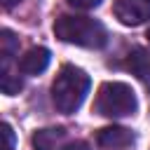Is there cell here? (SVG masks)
Here are the masks:
<instances>
[{
    "label": "cell",
    "mask_w": 150,
    "mask_h": 150,
    "mask_svg": "<svg viewBox=\"0 0 150 150\" xmlns=\"http://www.w3.org/2000/svg\"><path fill=\"white\" fill-rule=\"evenodd\" d=\"M54 35L61 42L101 49L108 45V30L101 21L91 16H77V14H61L54 21Z\"/></svg>",
    "instance_id": "1"
},
{
    "label": "cell",
    "mask_w": 150,
    "mask_h": 150,
    "mask_svg": "<svg viewBox=\"0 0 150 150\" xmlns=\"http://www.w3.org/2000/svg\"><path fill=\"white\" fill-rule=\"evenodd\" d=\"M89 87H91V80H89V75L82 68L70 66V63L63 66L59 70V75L54 77V82H52L54 108L59 112H63V115L75 112L84 103V98L89 94Z\"/></svg>",
    "instance_id": "2"
},
{
    "label": "cell",
    "mask_w": 150,
    "mask_h": 150,
    "mask_svg": "<svg viewBox=\"0 0 150 150\" xmlns=\"http://www.w3.org/2000/svg\"><path fill=\"white\" fill-rule=\"evenodd\" d=\"M136 94L124 82H105L96 94V112L103 117H127L136 112Z\"/></svg>",
    "instance_id": "3"
},
{
    "label": "cell",
    "mask_w": 150,
    "mask_h": 150,
    "mask_svg": "<svg viewBox=\"0 0 150 150\" xmlns=\"http://www.w3.org/2000/svg\"><path fill=\"white\" fill-rule=\"evenodd\" d=\"M115 16L124 26H141L150 19V0H115Z\"/></svg>",
    "instance_id": "4"
},
{
    "label": "cell",
    "mask_w": 150,
    "mask_h": 150,
    "mask_svg": "<svg viewBox=\"0 0 150 150\" xmlns=\"http://www.w3.org/2000/svg\"><path fill=\"white\" fill-rule=\"evenodd\" d=\"M96 141L105 150H122L134 143V134L124 127H103V129H98Z\"/></svg>",
    "instance_id": "5"
},
{
    "label": "cell",
    "mask_w": 150,
    "mask_h": 150,
    "mask_svg": "<svg viewBox=\"0 0 150 150\" xmlns=\"http://www.w3.org/2000/svg\"><path fill=\"white\" fill-rule=\"evenodd\" d=\"M49 59H52V54H49L47 47H30V49L21 56L19 70H21L23 75H40V73L49 66Z\"/></svg>",
    "instance_id": "6"
},
{
    "label": "cell",
    "mask_w": 150,
    "mask_h": 150,
    "mask_svg": "<svg viewBox=\"0 0 150 150\" xmlns=\"http://www.w3.org/2000/svg\"><path fill=\"white\" fill-rule=\"evenodd\" d=\"M124 68L131 70L138 80L148 82V80H150V49H145V47H134V49L127 54V59H124Z\"/></svg>",
    "instance_id": "7"
},
{
    "label": "cell",
    "mask_w": 150,
    "mask_h": 150,
    "mask_svg": "<svg viewBox=\"0 0 150 150\" xmlns=\"http://www.w3.org/2000/svg\"><path fill=\"white\" fill-rule=\"evenodd\" d=\"M16 54H19V38L9 28H2L0 30V70H7Z\"/></svg>",
    "instance_id": "8"
},
{
    "label": "cell",
    "mask_w": 150,
    "mask_h": 150,
    "mask_svg": "<svg viewBox=\"0 0 150 150\" xmlns=\"http://www.w3.org/2000/svg\"><path fill=\"white\" fill-rule=\"evenodd\" d=\"M66 136V129L61 127H47V129H38L33 134V148L35 150H54Z\"/></svg>",
    "instance_id": "9"
},
{
    "label": "cell",
    "mask_w": 150,
    "mask_h": 150,
    "mask_svg": "<svg viewBox=\"0 0 150 150\" xmlns=\"http://www.w3.org/2000/svg\"><path fill=\"white\" fill-rule=\"evenodd\" d=\"M21 87H23V82H21V77L16 73H12L9 68L7 70H0V89H2V94L14 96V94L21 91Z\"/></svg>",
    "instance_id": "10"
},
{
    "label": "cell",
    "mask_w": 150,
    "mask_h": 150,
    "mask_svg": "<svg viewBox=\"0 0 150 150\" xmlns=\"http://www.w3.org/2000/svg\"><path fill=\"white\" fill-rule=\"evenodd\" d=\"M2 136H5L2 150H14V129H12L7 122H2Z\"/></svg>",
    "instance_id": "11"
},
{
    "label": "cell",
    "mask_w": 150,
    "mask_h": 150,
    "mask_svg": "<svg viewBox=\"0 0 150 150\" xmlns=\"http://www.w3.org/2000/svg\"><path fill=\"white\" fill-rule=\"evenodd\" d=\"M70 7H77V9H94L101 5V0H66Z\"/></svg>",
    "instance_id": "12"
},
{
    "label": "cell",
    "mask_w": 150,
    "mask_h": 150,
    "mask_svg": "<svg viewBox=\"0 0 150 150\" xmlns=\"http://www.w3.org/2000/svg\"><path fill=\"white\" fill-rule=\"evenodd\" d=\"M61 150H91V148H89V143H84V141H73V143L63 145Z\"/></svg>",
    "instance_id": "13"
},
{
    "label": "cell",
    "mask_w": 150,
    "mask_h": 150,
    "mask_svg": "<svg viewBox=\"0 0 150 150\" xmlns=\"http://www.w3.org/2000/svg\"><path fill=\"white\" fill-rule=\"evenodd\" d=\"M19 2H21V0H0V5H2L5 9H12V7H14V5H19Z\"/></svg>",
    "instance_id": "14"
},
{
    "label": "cell",
    "mask_w": 150,
    "mask_h": 150,
    "mask_svg": "<svg viewBox=\"0 0 150 150\" xmlns=\"http://www.w3.org/2000/svg\"><path fill=\"white\" fill-rule=\"evenodd\" d=\"M148 40H150V28H148Z\"/></svg>",
    "instance_id": "15"
}]
</instances>
